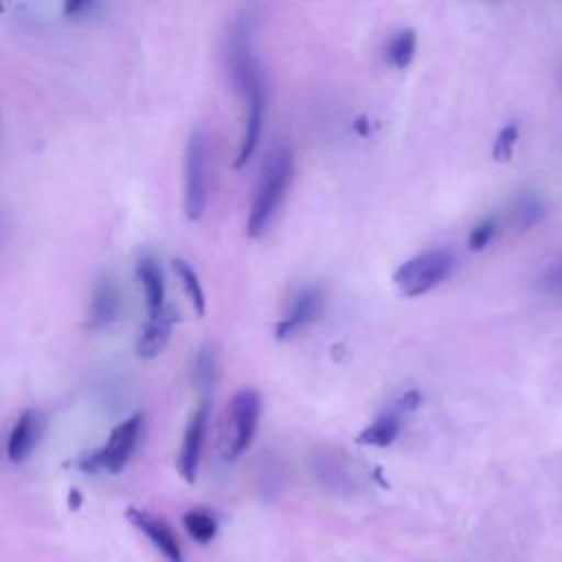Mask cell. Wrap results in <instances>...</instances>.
<instances>
[{
    "label": "cell",
    "instance_id": "obj_8",
    "mask_svg": "<svg viewBox=\"0 0 562 562\" xmlns=\"http://www.w3.org/2000/svg\"><path fill=\"white\" fill-rule=\"evenodd\" d=\"M209 415H211V402L209 397H204L200 406L193 411L182 437V446L178 454V472L187 483H195V476H198L202 446L209 428Z\"/></svg>",
    "mask_w": 562,
    "mask_h": 562
},
{
    "label": "cell",
    "instance_id": "obj_23",
    "mask_svg": "<svg viewBox=\"0 0 562 562\" xmlns=\"http://www.w3.org/2000/svg\"><path fill=\"white\" fill-rule=\"evenodd\" d=\"M353 130H356L358 136H369V132H371L369 119H367V116H358V119L353 121Z\"/></svg>",
    "mask_w": 562,
    "mask_h": 562
},
{
    "label": "cell",
    "instance_id": "obj_22",
    "mask_svg": "<svg viewBox=\"0 0 562 562\" xmlns=\"http://www.w3.org/2000/svg\"><path fill=\"white\" fill-rule=\"evenodd\" d=\"M88 0H64V13L66 15H77L86 9Z\"/></svg>",
    "mask_w": 562,
    "mask_h": 562
},
{
    "label": "cell",
    "instance_id": "obj_14",
    "mask_svg": "<svg viewBox=\"0 0 562 562\" xmlns=\"http://www.w3.org/2000/svg\"><path fill=\"white\" fill-rule=\"evenodd\" d=\"M134 270H136V279L143 288L147 310L149 312L160 310L165 305V279H162V270H160L158 261L151 255L143 252V255H138Z\"/></svg>",
    "mask_w": 562,
    "mask_h": 562
},
{
    "label": "cell",
    "instance_id": "obj_15",
    "mask_svg": "<svg viewBox=\"0 0 562 562\" xmlns=\"http://www.w3.org/2000/svg\"><path fill=\"white\" fill-rule=\"evenodd\" d=\"M415 50H417V35L413 29H400L395 31L386 46H384V55H386V61L397 68V70H404L411 66L413 57H415Z\"/></svg>",
    "mask_w": 562,
    "mask_h": 562
},
{
    "label": "cell",
    "instance_id": "obj_20",
    "mask_svg": "<svg viewBox=\"0 0 562 562\" xmlns=\"http://www.w3.org/2000/svg\"><path fill=\"white\" fill-rule=\"evenodd\" d=\"M518 143V125L516 123H507L494 138L492 145V158L496 162H509L514 156V147Z\"/></svg>",
    "mask_w": 562,
    "mask_h": 562
},
{
    "label": "cell",
    "instance_id": "obj_25",
    "mask_svg": "<svg viewBox=\"0 0 562 562\" xmlns=\"http://www.w3.org/2000/svg\"><path fill=\"white\" fill-rule=\"evenodd\" d=\"M555 279H558L555 283H558V285H562V270H558V272H555Z\"/></svg>",
    "mask_w": 562,
    "mask_h": 562
},
{
    "label": "cell",
    "instance_id": "obj_16",
    "mask_svg": "<svg viewBox=\"0 0 562 562\" xmlns=\"http://www.w3.org/2000/svg\"><path fill=\"white\" fill-rule=\"evenodd\" d=\"M547 213L544 202L536 193H522L512 206V224L516 231L533 228Z\"/></svg>",
    "mask_w": 562,
    "mask_h": 562
},
{
    "label": "cell",
    "instance_id": "obj_3",
    "mask_svg": "<svg viewBox=\"0 0 562 562\" xmlns=\"http://www.w3.org/2000/svg\"><path fill=\"white\" fill-rule=\"evenodd\" d=\"M143 430V417L136 413L114 426L108 441L90 454L75 461V468L88 474H119L134 454Z\"/></svg>",
    "mask_w": 562,
    "mask_h": 562
},
{
    "label": "cell",
    "instance_id": "obj_2",
    "mask_svg": "<svg viewBox=\"0 0 562 562\" xmlns=\"http://www.w3.org/2000/svg\"><path fill=\"white\" fill-rule=\"evenodd\" d=\"M259 417H261L259 393L248 386L239 389L226 408L222 439H220L222 454L226 461L239 459L250 448V443L257 435Z\"/></svg>",
    "mask_w": 562,
    "mask_h": 562
},
{
    "label": "cell",
    "instance_id": "obj_13",
    "mask_svg": "<svg viewBox=\"0 0 562 562\" xmlns=\"http://www.w3.org/2000/svg\"><path fill=\"white\" fill-rule=\"evenodd\" d=\"M40 435H42V419H40L37 411L26 408L24 413H20V417L15 419V424L9 432V441H7L9 461L11 463L26 461L29 454L35 450Z\"/></svg>",
    "mask_w": 562,
    "mask_h": 562
},
{
    "label": "cell",
    "instance_id": "obj_11",
    "mask_svg": "<svg viewBox=\"0 0 562 562\" xmlns=\"http://www.w3.org/2000/svg\"><path fill=\"white\" fill-rule=\"evenodd\" d=\"M178 318V312L167 303L160 310L149 312V318L136 338V356L145 360L156 358L165 349Z\"/></svg>",
    "mask_w": 562,
    "mask_h": 562
},
{
    "label": "cell",
    "instance_id": "obj_7",
    "mask_svg": "<svg viewBox=\"0 0 562 562\" xmlns=\"http://www.w3.org/2000/svg\"><path fill=\"white\" fill-rule=\"evenodd\" d=\"M419 404H422L419 391H406V393L397 395L382 415H378L364 430H360L356 441L362 446H378V448L391 446L395 441V437L400 435L404 417L411 415L413 411H417Z\"/></svg>",
    "mask_w": 562,
    "mask_h": 562
},
{
    "label": "cell",
    "instance_id": "obj_18",
    "mask_svg": "<svg viewBox=\"0 0 562 562\" xmlns=\"http://www.w3.org/2000/svg\"><path fill=\"white\" fill-rule=\"evenodd\" d=\"M182 525H184L187 533L200 544L211 542L217 533V518L213 516V512H209L204 507H193V509L184 512Z\"/></svg>",
    "mask_w": 562,
    "mask_h": 562
},
{
    "label": "cell",
    "instance_id": "obj_4",
    "mask_svg": "<svg viewBox=\"0 0 562 562\" xmlns=\"http://www.w3.org/2000/svg\"><path fill=\"white\" fill-rule=\"evenodd\" d=\"M454 270V255L446 248H432L404 261L393 272V283L404 296H422L443 283Z\"/></svg>",
    "mask_w": 562,
    "mask_h": 562
},
{
    "label": "cell",
    "instance_id": "obj_12",
    "mask_svg": "<svg viewBox=\"0 0 562 562\" xmlns=\"http://www.w3.org/2000/svg\"><path fill=\"white\" fill-rule=\"evenodd\" d=\"M121 314V292L116 281L108 274L101 272L92 285V296H90V314H88V325L92 329H103L110 327Z\"/></svg>",
    "mask_w": 562,
    "mask_h": 562
},
{
    "label": "cell",
    "instance_id": "obj_21",
    "mask_svg": "<svg viewBox=\"0 0 562 562\" xmlns=\"http://www.w3.org/2000/svg\"><path fill=\"white\" fill-rule=\"evenodd\" d=\"M496 235V220L494 217H487V220H483V222H479L472 231H470V235H468V248L470 250H483L490 241H492V237Z\"/></svg>",
    "mask_w": 562,
    "mask_h": 562
},
{
    "label": "cell",
    "instance_id": "obj_1",
    "mask_svg": "<svg viewBox=\"0 0 562 562\" xmlns=\"http://www.w3.org/2000/svg\"><path fill=\"white\" fill-rule=\"evenodd\" d=\"M292 176H294V154L290 145L281 143L272 147V151L266 156L261 176L252 193L248 222H246V233L250 237H261L268 231L279 206L283 204Z\"/></svg>",
    "mask_w": 562,
    "mask_h": 562
},
{
    "label": "cell",
    "instance_id": "obj_6",
    "mask_svg": "<svg viewBox=\"0 0 562 562\" xmlns=\"http://www.w3.org/2000/svg\"><path fill=\"white\" fill-rule=\"evenodd\" d=\"M239 94L244 97L246 103V116H244V132L239 138V149H237V158H235V169H241L252 154L259 147L261 140V132H263V121H266V81H263V72L255 75L252 79H248L246 83H241Z\"/></svg>",
    "mask_w": 562,
    "mask_h": 562
},
{
    "label": "cell",
    "instance_id": "obj_9",
    "mask_svg": "<svg viewBox=\"0 0 562 562\" xmlns=\"http://www.w3.org/2000/svg\"><path fill=\"white\" fill-rule=\"evenodd\" d=\"M127 520L158 549V553L167 560V562H184L182 560V549H180V542L173 533V529L158 516H151L143 509H136V507H130L127 509Z\"/></svg>",
    "mask_w": 562,
    "mask_h": 562
},
{
    "label": "cell",
    "instance_id": "obj_17",
    "mask_svg": "<svg viewBox=\"0 0 562 562\" xmlns=\"http://www.w3.org/2000/svg\"><path fill=\"white\" fill-rule=\"evenodd\" d=\"M191 375L195 386L204 393V397L213 391L215 380H217V360H215V351L209 345H202L195 356H193V364H191Z\"/></svg>",
    "mask_w": 562,
    "mask_h": 562
},
{
    "label": "cell",
    "instance_id": "obj_24",
    "mask_svg": "<svg viewBox=\"0 0 562 562\" xmlns=\"http://www.w3.org/2000/svg\"><path fill=\"white\" fill-rule=\"evenodd\" d=\"M72 501V507H79V503H81V494L77 492V490H70V494H68V503Z\"/></svg>",
    "mask_w": 562,
    "mask_h": 562
},
{
    "label": "cell",
    "instance_id": "obj_19",
    "mask_svg": "<svg viewBox=\"0 0 562 562\" xmlns=\"http://www.w3.org/2000/svg\"><path fill=\"white\" fill-rule=\"evenodd\" d=\"M173 270H176L178 279L182 281V288H184L189 301L193 303L195 312H198V314H204L206 301H204V290H202V283H200L195 270H193L184 259H173Z\"/></svg>",
    "mask_w": 562,
    "mask_h": 562
},
{
    "label": "cell",
    "instance_id": "obj_10",
    "mask_svg": "<svg viewBox=\"0 0 562 562\" xmlns=\"http://www.w3.org/2000/svg\"><path fill=\"white\" fill-rule=\"evenodd\" d=\"M321 307H323L321 290L314 288V285L301 288L294 294V299H292V303L288 307V314L277 323L274 338L277 340H285V338L294 336L299 329L310 325L321 314Z\"/></svg>",
    "mask_w": 562,
    "mask_h": 562
},
{
    "label": "cell",
    "instance_id": "obj_5",
    "mask_svg": "<svg viewBox=\"0 0 562 562\" xmlns=\"http://www.w3.org/2000/svg\"><path fill=\"white\" fill-rule=\"evenodd\" d=\"M209 138L202 130H195L184 149V215L191 222H198L209 202V173H211V162H209Z\"/></svg>",
    "mask_w": 562,
    "mask_h": 562
}]
</instances>
